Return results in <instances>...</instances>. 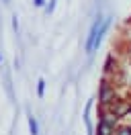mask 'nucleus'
<instances>
[{"label":"nucleus","mask_w":131,"mask_h":135,"mask_svg":"<svg viewBox=\"0 0 131 135\" xmlns=\"http://www.w3.org/2000/svg\"><path fill=\"white\" fill-rule=\"evenodd\" d=\"M96 117H98V121H96V127H94V135H115V127L121 121L109 109H102V107H98Z\"/></svg>","instance_id":"nucleus-1"},{"label":"nucleus","mask_w":131,"mask_h":135,"mask_svg":"<svg viewBox=\"0 0 131 135\" xmlns=\"http://www.w3.org/2000/svg\"><path fill=\"white\" fill-rule=\"evenodd\" d=\"M119 98V92H117V86L109 80V78H102V82L98 84V107L102 109H109L115 100Z\"/></svg>","instance_id":"nucleus-2"},{"label":"nucleus","mask_w":131,"mask_h":135,"mask_svg":"<svg viewBox=\"0 0 131 135\" xmlns=\"http://www.w3.org/2000/svg\"><path fill=\"white\" fill-rule=\"evenodd\" d=\"M102 25V17L96 15V18L92 21V25L88 29V35H86V41H84V53L86 55H92L96 51V37H98V29Z\"/></svg>","instance_id":"nucleus-3"},{"label":"nucleus","mask_w":131,"mask_h":135,"mask_svg":"<svg viewBox=\"0 0 131 135\" xmlns=\"http://www.w3.org/2000/svg\"><path fill=\"white\" fill-rule=\"evenodd\" d=\"M109 110L113 113L115 117L119 119V121H123V119L129 117V110H131V100L129 98H123V96H119L117 100L109 107Z\"/></svg>","instance_id":"nucleus-4"},{"label":"nucleus","mask_w":131,"mask_h":135,"mask_svg":"<svg viewBox=\"0 0 131 135\" xmlns=\"http://www.w3.org/2000/svg\"><path fill=\"white\" fill-rule=\"evenodd\" d=\"M90 109H92V100H88L86 109H84V123H86V131H88V135H94V125H92V121H90Z\"/></svg>","instance_id":"nucleus-5"},{"label":"nucleus","mask_w":131,"mask_h":135,"mask_svg":"<svg viewBox=\"0 0 131 135\" xmlns=\"http://www.w3.org/2000/svg\"><path fill=\"white\" fill-rule=\"evenodd\" d=\"M27 123H29V131L31 135H39V123H37V117H33L31 113L27 115Z\"/></svg>","instance_id":"nucleus-6"},{"label":"nucleus","mask_w":131,"mask_h":135,"mask_svg":"<svg viewBox=\"0 0 131 135\" xmlns=\"http://www.w3.org/2000/svg\"><path fill=\"white\" fill-rule=\"evenodd\" d=\"M115 135H131V125L129 123H119L115 127Z\"/></svg>","instance_id":"nucleus-7"},{"label":"nucleus","mask_w":131,"mask_h":135,"mask_svg":"<svg viewBox=\"0 0 131 135\" xmlns=\"http://www.w3.org/2000/svg\"><path fill=\"white\" fill-rule=\"evenodd\" d=\"M45 86H47V82H45L43 78H39V80H37V96H39V98L45 96Z\"/></svg>","instance_id":"nucleus-8"},{"label":"nucleus","mask_w":131,"mask_h":135,"mask_svg":"<svg viewBox=\"0 0 131 135\" xmlns=\"http://www.w3.org/2000/svg\"><path fill=\"white\" fill-rule=\"evenodd\" d=\"M55 4H57V0H49L47 4H45V15H51V12H53V10H55Z\"/></svg>","instance_id":"nucleus-9"},{"label":"nucleus","mask_w":131,"mask_h":135,"mask_svg":"<svg viewBox=\"0 0 131 135\" xmlns=\"http://www.w3.org/2000/svg\"><path fill=\"white\" fill-rule=\"evenodd\" d=\"M45 4H47V0H33V6L35 8H45Z\"/></svg>","instance_id":"nucleus-10"},{"label":"nucleus","mask_w":131,"mask_h":135,"mask_svg":"<svg viewBox=\"0 0 131 135\" xmlns=\"http://www.w3.org/2000/svg\"><path fill=\"white\" fill-rule=\"evenodd\" d=\"M12 29H15V33H18V18H16V15L12 17Z\"/></svg>","instance_id":"nucleus-11"},{"label":"nucleus","mask_w":131,"mask_h":135,"mask_svg":"<svg viewBox=\"0 0 131 135\" xmlns=\"http://www.w3.org/2000/svg\"><path fill=\"white\" fill-rule=\"evenodd\" d=\"M2 2H4V4H10V2H12V0H2Z\"/></svg>","instance_id":"nucleus-12"},{"label":"nucleus","mask_w":131,"mask_h":135,"mask_svg":"<svg viewBox=\"0 0 131 135\" xmlns=\"http://www.w3.org/2000/svg\"><path fill=\"white\" fill-rule=\"evenodd\" d=\"M0 66H2V53H0Z\"/></svg>","instance_id":"nucleus-13"},{"label":"nucleus","mask_w":131,"mask_h":135,"mask_svg":"<svg viewBox=\"0 0 131 135\" xmlns=\"http://www.w3.org/2000/svg\"><path fill=\"white\" fill-rule=\"evenodd\" d=\"M129 68H131V57H129Z\"/></svg>","instance_id":"nucleus-14"},{"label":"nucleus","mask_w":131,"mask_h":135,"mask_svg":"<svg viewBox=\"0 0 131 135\" xmlns=\"http://www.w3.org/2000/svg\"><path fill=\"white\" fill-rule=\"evenodd\" d=\"M129 117H131V110H129Z\"/></svg>","instance_id":"nucleus-15"}]
</instances>
